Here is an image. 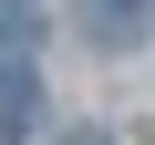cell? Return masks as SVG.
Returning <instances> with one entry per match:
<instances>
[{"label": "cell", "mask_w": 155, "mask_h": 145, "mask_svg": "<svg viewBox=\"0 0 155 145\" xmlns=\"http://www.w3.org/2000/svg\"><path fill=\"white\" fill-rule=\"evenodd\" d=\"M0 135H41V72L21 52H0Z\"/></svg>", "instance_id": "6da1fadb"}, {"label": "cell", "mask_w": 155, "mask_h": 145, "mask_svg": "<svg viewBox=\"0 0 155 145\" xmlns=\"http://www.w3.org/2000/svg\"><path fill=\"white\" fill-rule=\"evenodd\" d=\"M72 21H83L93 42H134V31L155 21V0H72Z\"/></svg>", "instance_id": "7a4b0ae2"}, {"label": "cell", "mask_w": 155, "mask_h": 145, "mask_svg": "<svg viewBox=\"0 0 155 145\" xmlns=\"http://www.w3.org/2000/svg\"><path fill=\"white\" fill-rule=\"evenodd\" d=\"M31 31H41V11H31V0H0V52H21Z\"/></svg>", "instance_id": "3957f363"}, {"label": "cell", "mask_w": 155, "mask_h": 145, "mask_svg": "<svg viewBox=\"0 0 155 145\" xmlns=\"http://www.w3.org/2000/svg\"><path fill=\"white\" fill-rule=\"evenodd\" d=\"M62 145H114V135H104V124H72V135H62Z\"/></svg>", "instance_id": "277c9868"}]
</instances>
